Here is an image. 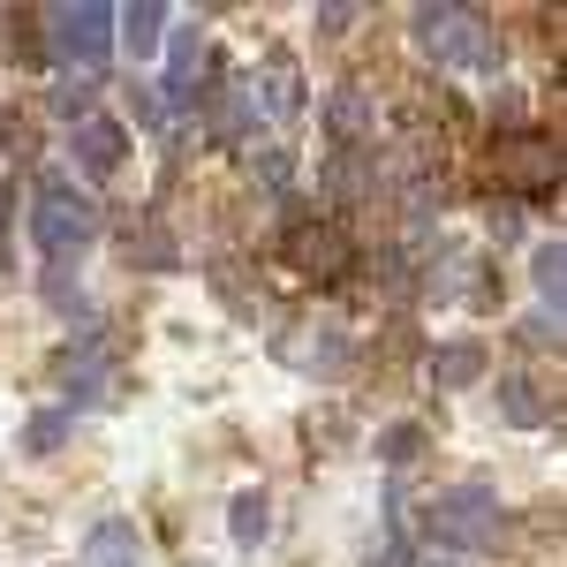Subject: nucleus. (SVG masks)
Wrapping results in <instances>:
<instances>
[{
  "label": "nucleus",
  "instance_id": "27",
  "mask_svg": "<svg viewBox=\"0 0 567 567\" xmlns=\"http://www.w3.org/2000/svg\"><path fill=\"white\" fill-rule=\"evenodd\" d=\"M371 567H409V553H401V537H386V545H379V560Z\"/></svg>",
  "mask_w": 567,
  "mask_h": 567
},
{
  "label": "nucleus",
  "instance_id": "9",
  "mask_svg": "<svg viewBox=\"0 0 567 567\" xmlns=\"http://www.w3.org/2000/svg\"><path fill=\"white\" fill-rule=\"evenodd\" d=\"M84 567H144V537H136L122 515H106V523H91V537H84Z\"/></svg>",
  "mask_w": 567,
  "mask_h": 567
},
{
  "label": "nucleus",
  "instance_id": "17",
  "mask_svg": "<svg viewBox=\"0 0 567 567\" xmlns=\"http://www.w3.org/2000/svg\"><path fill=\"white\" fill-rule=\"evenodd\" d=\"M529 280H537V296L553 303V318H560V296H567V250H560V235L529 258Z\"/></svg>",
  "mask_w": 567,
  "mask_h": 567
},
{
  "label": "nucleus",
  "instance_id": "1",
  "mask_svg": "<svg viewBox=\"0 0 567 567\" xmlns=\"http://www.w3.org/2000/svg\"><path fill=\"white\" fill-rule=\"evenodd\" d=\"M416 523H424V537H432L446 560H454V553H492V545L507 537V515H499V499H492L484 484H454V492L424 499Z\"/></svg>",
  "mask_w": 567,
  "mask_h": 567
},
{
  "label": "nucleus",
  "instance_id": "11",
  "mask_svg": "<svg viewBox=\"0 0 567 567\" xmlns=\"http://www.w3.org/2000/svg\"><path fill=\"white\" fill-rule=\"evenodd\" d=\"M484 363H492L484 341H446V349H432V386H477Z\"/></svg>",
  "mask_w": 567,
  "mask_h": 567
},
{
  "label": "nucleus",
  "instance_id": "28",
  "mask_svg": "<svg viewBox=\"0 0 567 567\" xmlns=\"http://www.w3.org/2000/svg\"><path fill=\"white\" fill-rule=\"evenodd\" d=\"M409 567H462V560H446V553H416Z\"/></svg>",
  "mask_w": 567,
  "mask_h": 567
},
{
  "label": "nucleus",
  "instance_id": "13",
  "mask_svg": "<svg viewBox=\"0 0 567 567\" xmlns=\"http://www.w3.org/2000/svg\"><path fill=\"white\" fill-rule=\"evenodd\" d=\"M122 250H130V265H144V272H175L182 265V243L167 235V227H152V219L122 235Z\"/></svg>",
  "mask_w": 567,
  "mask_h": 567
},
{
  "label": "nucleus",
  "instance_id": "3",
  "mask_svg": "<svg viewBox=\"0 0 567 567\" xmlns=\"http://www.w3.org/2000/svg\"><path fill=\"white\" fill-rule=\"evenodd\" d=\"M31 235H39V250L53 265L76 258L91 235H99V205H91L84 189H69L61 167H45V175H39V205H31Z\"/></svg>",
  "mask_w": 567,
  "mask_h": 567
},
{
  "label": "nucleus",
  "instance_id": "6",
  "mask_svg": "<svg viewBox=\"0 0 567 567\" xmlns=\"http://www.w3.org/2000/svg\"><path fill=\"white\" fill-rule=\"evenodd\" d=\"M288 258L303 265L310 280H341L355 265V243L341 219H303V227H288Z\"/></svg>",
  "mask_w": 567,
  "mask_h": 567
},
{
  "label": "nucleus",
  "instance_id": "16",
  "mask_svg": "<svg viewBox=\"0 0 567 567\" xmlns=\"http://www.w3.org/2000/svg\"><path fill=\"white\" fill-rule=\"evenodd\" d=\"M499 416L529 432V424H545L553 409H545V393H537V379H523V371H515V379H499Z\"/></svg>",
  "mask_w": 567,
  "mask_h": 567
},
{
  "label": "nucleus",
  "instance_id": "4",
  "mask_svg": "<svg viewBox=\"0 0 567 567\" xmlns=\"http://www.w3.org/2000/svg\"><path fill=\"white\" fill-rule=\"evenodd\" d=\"M39 31H45V45H53V61H61V69L91 76V69H106V53H114V8H106V0L45 8Z\"/></svg>",
  "mask_w": 567,
  "mask_h": 567
},
{
  "label": "nucleus",
  "instance_id": "15",
  "mask_svg": "<svg viewBox=\"0 0 567 567\" xmlns=\"http://www.w3.org/2000/svg\"><path fill=\"white\" fill-rule=\"evenodd\" d=\"M197 53H205V39H197V23L167 39V61H175V69H167V99H175V106H197V84H189V69H197Z\"/></svg>",
  "mask_w": 567,
  "mask_h": 567
},
{
  "label": "nucleus",
  "instance_id": "25",
  "mask_svg": "<svg viewBox=\"0 0 567 567\" xmlns=\"http://www.w3.org/2000/svg\"><path fill=\"white\" fill-rule=\"evenodd\" d=\"M492 235H499V243H507V235H523V213H515V205H499V213H492Z\"/></svg>",
  "mask_w": 567,
  "mask_h": 567
},
{
  "label": "nucleus",
  "instance_id": "18",
  "mask_svg": "<svg viewBox=\"0 0 567 567\" xmlns=\"http://www.w3.org/2000/svg\"><path fill=\"white\" fill-rule=\"evenodd\" d=\"M265 114H296V106H303V91H296V61H288V53H272V61H265Z\"/></svg>",
  "mask_w": 567,
  "mask_h": 567
},
{
  "label": "nucleus",
  "instance_id": "21",
  "mask_svg": "<svg viewBox=\"0 0 567 567\" xmlns=\"http://www.w3.org/2000/svg\"><path fill=\"white\" fill-rule=\"evenodd\" d=\"M416 446H424V424H393V432L379 439V454H386L393 470H401V462H409V454H416Z\"/></svg>",
  "mask_w": 567,
  "mask_h": 567
},
{
  "label": "nucleus",
  "instance_id": "24",
  "mask_svg": "<svg viewBox=\"0 0 567 567\" xmlns=\"http://www.w3.org/2000/svg\"><path fill=\"white\" fill-rule=\"evenodd\" d=\"M349 23H355V8H341V0H333V8H318V31H333V39H341Z\"/></svg>",
  "mask_w": 567,
  "mask_h": 567
},
{
  "label": "nucleus",
  "instance_id": "19",
  "mask_svg": "<svg viewBox=\"0 0 567 567\" xmlns=\"http://www.w3.org/2000/svg\"><path fill=\"white\" fill-rule=\"evenodd\" d=\"M69 424H76L69 409H39V416L23 424V446H31V454H61V439H69Z\"/></svg>",
  "mask_w": 567,
  "mask_h": 567
},
{
  "label": "nucleus",
  "instance_id": "8",
  "mask_svg": "<svg viewBox=\"0 0 567 567\" xmlns=\"http://www.w3.org/2000/svg\"><path fill=\"white\" fill-rule=\"evenodd\" d=\"M371 122H379V106H371L363 84H341L333 99H326V130H333L341 152H363V144H371Z\"/></svg>",
  "mask_w": 567,
  "mask_h": 567
},
{
  "label": "nucleus",
  "instance_id": "14",
  "mask_svg": "<svg viewBox=\"0 0 567 567\" xmlns=\"http://www.w3.org/2000/svg\"><path fill=\"white\" fill-rule=\"evenodd\" d=\"M159 23H167V8H159V0H136V8H114V31L130 39V61H144V53L159 45Z\"/></svg>",
  "mask_w": 567,
  "mask_h": 567
},
{
  "label": "nucleus",
  "instance_id": "5",
  "mask_svg": "<svg viewBox=\"0 0 567 567\" xmlns=\"http://www.w3.org/2000/svg\"><path fill=\"white\" fill-rule=\"evenodd\" d=\"M492 182L515 189V197H553L560 189V144L537 130H515L492 144Z\"/></svg>",
  "mask_w": 567,
  "mask_h": 567
},
{
  "label": "nucleus",
  "instance_id": "2",
  "mask_svg": "<svg viewBox=\"0 0 567 567\" xmlns=\"http://www.w3.org/2000/svg\"><path fill=\"white\" fill-rule=\"evenodd\" d=\"M409 31H416V45L432 53L439 69H477V76L499 69V39H492V23H477L470 8H416Z\"/></svg>",
  "mask_w": 567,
  "mask_h": 567
},
{
  "label": "nucleus",
  "instance_id": "26",
  "mask_svg": "<svg viewBox=\"0 0 567 567\" xmlns=\"http://www.w3.org/2000/svg\"><path fill=\"white\" fill-rule=\"evenodd\" d=\"M8 205H16V189L0 182V272H8Z\"/></svg>",
  "mask_w": 567,
  "mask_h": 567
},
{
  "label": "nucleus",
  "instance_id": "23",
  "mask_svg": "<svg viewBox=\"0 0 567 567\" xmlns=\"http://www.w3.org/2000/svg\"><path fill=\"white\" fill-rule=\"evenodd\" d=\"M288 175H296L288 152H258V182H265V189H288Z\"/></svg>",
  "mask_w": 567,
  "mask_h": 567
},
{
  "label": "nucleus",
  "instance_id": "7",
  "mask_svg": "<svg viewBox=\"0 0 567 567\" xmlns=\"http://www.w3.org/2000/svg\"><path fill=\"white\" fill-rule=\"evenodd\" d=\"M61 386H69V401H61L69 416H76V401H99V393L114 386V341L106 333H84L76 349L61 355Z\"/></svg>",
  "mask_w": 567,
  "mask_h": 567
},
{
  "label": "nucleus",
  "instance_id": "12",
  "mask_svg": "<svg viewBox=\"0 0 567 567\" xmlns=\"http://www.w3.org/2000/svg\"><path fill=\"white\" fill-rule=\"evenodd\" d=\"M213 99V144H243L250 136V91L243 84H205Z\"/></svg>",
  "mask_w": 567,
  "mask_h": 567
},
{
  "label": "nucleus",
  "instance_id": "22",
  "mask_svg": "<svg viewBox=\"0 0 567 567\" xmlns=\"http://www.w3.org/2000/svg\"><path fill=\"white\" fill-rule=\"evenodd\" d=\"M91 106V76H61L53 84V114H84Z\"/></svg>",
  "mask_w": 567,
  "mask_h": 567
},
{
  "label": "nucleus",
  "instance_id": "10",
  "mask_svg": "<svg viewBox=\"0 0 567 567\" xmlns=\"http://www.w3.org/2000/svg\"><path fill=\"white\" fill-rule=\"evenodd\" d=\"M122 144H130L122 122H76V167H84L91 182H106L122 167Z\"/></svg>",
  "mask_w": 567,
  "mask_h": 567
},
{
  "label": "nucleus",
  "instance_id": "20",
  "mask_svg": "<svg viewBox=\"0 0 567 567\" xmlns=\"http://www.w3.org/2000/svg\"><path fill=\"white\" fill-rule=\"evenodd\" d=\"M265 523H272V515H265V492H243V499H235V515H227V529H235L243 545H258Z\"/></svg>",
  "mask_w": 567,
  "mask_h": 567
}]
</instances>
